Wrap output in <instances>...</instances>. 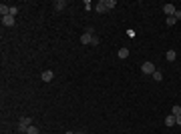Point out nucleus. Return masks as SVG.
Wrapping results in <instances>:
<instances>
[{"instance_id":"nucleus-23","label":"nucleus","mask_w":181,"mask_h":134,"mask_svg":"<svg viewBox=\"0 0 181 134\" xmlns=\"http://www.w3.org/2000/svg\"><path fill=\"white\" fill-rule=\"evenodd\" d=\"M18 134H20V132H18Z\"/></svg>"},{"instance_id":"nucleus-17","label":"nucleus","mask_w":181,"mask_h":134,"mask_svg":"<svg viewBox=\"0 0 181 134\" xmlns=\"http://www.w3.org/2000/svg\"><path fill=\"white\" fill-rule=\"evenodd\" d=\"M175 22H177V20H175L173 16H167V18H165V24H167V26H173Z\"/></svg>"},{"instance_id":"nucleus-3","label":"nucleus","mask_w":181,"mask_h":134,"mask_svg":"<svg viewBox=\"0 0 181 134\" xmlns=\"http://www.w3.org/2000/svg\"><path fill=\"white\" fill-rule=\"evenodd\" d=\"M40 78H42V82H50V80L55 78V72H52V70H45V72L40 74Z\"/></svg>"},{"instance_id":"nucleus-1","label":"nucleus","mask_w":181,"mask_h":134,"mask_svg":"<svg viewBox=\"0 0 181 134\" xmlns=\"http://www.w3.org/2000/svg\"><path fill=\"white\" fill-rule=\"evenodd\" d=\"M30 118H28V116H22V118H20V122H18V132L20 134H26V130H28V126H30Z\"/></svg>"},{"instance_id":"nucleus-8","label":"nucleus","mask_w":181,"mask_h":134,"mask_svg":"<svg viewBox=\"0 0 181 134\" xmlns=\"http://www.w3.org/2000/svg\"><path fill=\"white\" fill-rule=\"evenodd\" d=\"M165 58H167L169 62H173V60L177 58V52H175V50H167V52H165Z\"/></svg>"},{"instance_id":"nucleus-14","label":"nucleus","mask_w":181,"mask_h":134,"mask_svg":"<svg viewBox=\"0 0 181 134\" xmlns=\"http://www.w3.org/2000/svg\"><path fill=\"white\" fill-rule=\"evenodd\" d=\"M173 124H175V116H173V114H169V116L165 118V126H173Z\"/></svg>"},{"instance_id":"nucleus-4","label":"nucleus","mask_w":181,"mask_h":134,"mask_svg":"<svg viewBox=\"0 0 181 134\" xmlns=\"http://www.w3.org/2000/svg\"><path fill=\"white\" fill-rule=\"evenodd\" d=\"M175 10H177V8H175V4H165V6H163V12H165L167 16H173Z\"/></svg>"},{"instance_id":"nucleus-18","label":"nucleus","mask_w":181,"mask_h":134,"mask_svg":"<svg viewBox=\"0 0 181 134\" xmlns=\"http://www.w3.org/2000/svg\"><path fill=\"white\" fill-rule=\"evenodd\" d=\"M18 14V8L16 6H10V16H16Z\"/></svg>"},{"instance_id":"nucleus-9","label":"nucleus","mask_w":181,"mask_h":134,"mask_svg":"<svg viewBox=\"0 0 181 134\" xmlns=\"http://www.w3.org/2000/svg\"><path fill=\"white\" fill-rule=\"evenodd\" d=\"M117 56H119V58H121V60H125V58H127V56H129V48H121V50H119V52H117Z\"/></svg>"},{"instance_id":"nucleus-21","label":"nucleus","mask_w":181,"mask_h":134,"mask_svg":"<svg viewBox=\"0 0 181 134\" xmlns=\"http://www.w3.org/2000/svg\"><path fill=\"white\" fill-rule=\"evenodd\" d=\"M175 124H179V126H181V116H175Z\"/></svg>"},{"instance_id":"nucleus-22","label":"nucleus","mask_w":181,"mask_h":134,"mask_svg":"<svg viewBox=\"0 0 181 134\" xmlns=\"http://www.w3.org/2000/svg\"><path fill=\"white\" fill-rule=\"evenodd\" d=\"M67 134H75V132H67Z\"/></svg>"},{"instance_id":"nucleus-15","label":"nucleus","mask_w":181,"mask_h":134,"mask_svg":"<svg viewBox=\"0 0 181 134\" xmlns=\"http://www.w3.org/2000/svg\"><path fill=\"white\" fill-rule=\"evenodd\" d=\"M171 114H173V116H181V106H179V104H175V106H173Z\"/></svg>"},{"instance_id":"nucleus-20","label":"nucleus","mask_w":181,"mask_h":134,"mask_svg":"<svg viewBox=\"0 0 181 134\" xmlns=\"http://www.w3.org/2000/svg\"><path fill=\"white\" fill-rule=\"evenodd\" d=\"M173 18H175V20H181V10H175V14H173Z\"/></svg>"},{"instance_id":"nucleus-10","label":"nucleus","mask_w":181,"mask_h":134,"mask_svg":"<svg viewBox=\"0 0 181 134\" xmlns=\"http://www.w3.org/2000/svg\"><path fill=\"white\" fill-rule=\"evenodd\" d=\"M2 24H4V26H12V24H14V16H4V18H2Z\"/></svg>"},{"instance_id":"nucleus-7","label":"nucleus","mask_w":181,"mask_h":134,"mask_svg":"<svg viewBox=\"0 0 181 134\" xmlns=\"http://www.w3.org/2000/svg\"><path fill=\"white\" fill-rule=\"evenodd\" d=\"M0 14H2V18H4V16H10V6L0 4Z\"/></svg>"},{"instance_id":"nucleus-12","label":"nucleus","mask_w":181,"mask_h":134,"mask_svg":"<svg viewBox=\"0 0 181 134\" xmlns=\"http://www.w3.org/2000/svg\"><path fill=\"white\" fill-rule=\"evenodd\" d=\"M65 6H67L65 0H57V2H55V8H57V10H65Z\"/></svg>"},{"instance_id":"nucleus-11","label":"nucleus","mask_w":181,"mask_h":134,"mask_svg":"<svg viewBox=\"0 0 181 134\" xmlns=\"http://www.w3.org/2000/svg\"><path fill=\"white\" fill-rule=\"evenodd\" d=\"M26 134H40V130H38V126L30 124V126H28V130H26Z\"/></svg>"},{"instance_id":"nucleus-13","label":"nucleus","mask_w":181,"mask_h":134,"mask_svg":"<svg viewBox=\"0 0 181 134\" xmlns=\"http://www.w3.org/2000/svg\"><path fill=\"white\" fill-rule=\"evenodd\" d=\"M151 76H153V80H155V82H161V80H163V74H161L159 70H155V72H153Z\"/></svg>"},{"instance_id":"nucleus-16","label":"nucleus","mask_w":181,"mask_h":134,"mask_svg":"<svg viewBox=\"0 0 181 134\" xmlns=\"http://www.w3.org/2000/svg\"><path fill=\"white\" fill-rule=\"evenodd\" d=\"M105 6H107V10H111V8L117 6V2H115V0H105Z\"/></svg>"},{"instance_id":"nucleus-2","label":"nucleus","mask_w":181,"mask_h":134,"mask_svg":"<svg viewBox=\"0 0 181 134\" xmlns=\"http://www.w3.org/2000/svg\"><path fill=\"white\" fill-rule=\"evenodd\" d=\"M141 72H143V74H153V72H155V64H153V62H143V64H141Z\"/></svg>"},{"instance_id":"nucleus-19","label":"nucleus","mask_w":181,"mask_h":134,"mask_svg":"<svg viewBox=\"0 0 181 134\" xmlns=\"http://www.w3.org/2000/svg\"><path fill=\"white\" fill-rule=\"evenodd\" d=\"M85 32H87V34H90V36H95V28H93V26H89V28H87Z\"/></svg>"},{"instance_id":"nucleus-6","label":"nucleus","mask_w":181,"mask_h":134,"mask_svg":"<svg viewBox=\"0 0 181 134\" xmlns=\"http://www.w3.org/2000/svg\"><path fill=\"white\" fill-rule=\"evenodd\" d=\"M93 42V36L87 32H83V36H80V44H90Z\"/></svg>"},{"instance_id":"nucleus-5","label":"nucleus","mask_w":181,"mask_h":134,"mask_svg":"<svg viewBox=\"0 0 181 134\" xmlns=\"http://www.w3.org/2000/svg\"><path fill=\"white\" fill-rule=\"evenodd\" d=\"M95 10L99 12V14H105V12H107V6H105V0H101V2H97Z\"/></svg>"}]
</instances>
